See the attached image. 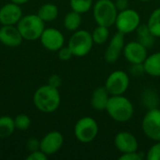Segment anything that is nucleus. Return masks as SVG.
<instances>
[{
	"label": "nucleus",
	"instance_id": "31",
	"mask_svg": "<svg viewBox=\"0 0 160 160\" xmlns=\"http://www.w3.org/2000/svg\"><path fill=\"white\" fill-rule=\"evenodd\" d=\"M26 148L30 153L37 151V150H39L40 149V141H38L35 138L29 139L26 142Z\"/></svg>",
	"mask_w": 160,
	"mask_h": 160
},
{
	"label": "nucleus",
	"instance_id": "26",
	"mask_svg": "<svg viewBox=\"0 0 160 160\" xmlns=\"http://www.w3.org/2000/svg\"><path fill=\"white\" fill-rule=\"evenodd\" d=\"M14 123H15V128L16 129H19L21 131H24L30 128L31 125V119L29 118L28 115L22 113L18 114L14 118Z\"/></svg>",
	"mask_w": 160,
	"mask_h": 160
},
{
	"label": "nucleus",
	"instance_id": "18",
	"mask_svg": "<svg viewBox=\"0 0 160 160\" xmlns=\"http://www.w3.org/2000/svg\"><path fill=\"white\" fill-rule=\"evenodd\" d=\"M142 65L144 73L152 77H160V52L147 55Z\"/></svg>",
	"mask_w": 160,
	"mask_h": 160
},
{
	"label": "nucleus",
	"instance_id": "28",
	"mask_svg": "<svg viewBox=\"0 0 160 160\" xmlns=\"http://www.w3.org/2000/svg\"><path fill=\"white\" fill-rule=\"evenodd\" d=\"M144 158V155L142 152H130V153H125L122 154L119 157V160H142Z\"/></svg>",
	"mask_w": 160,
	"mask_h": 160
},
{
	"label": "nucleus",
	"instance_id": "19",
	"mask_svg": "<svg viewBox=\"0 0 160 160\" xmlns=\"http://www.w3.org/2000/svg\"><path fill=\"white\" fill-rule=\"evenodd\" d=\"M37 14L44 22H49L57 19L59 15V9L56 5L52 3H47L42 5L38 8Z\"/></svg>",
	"mask_w": 160,
	"mask_h": 160
},
{
	"label": "nucleus",
	"instance_id": "23",
	"mask_svg": "<svg viewBox=\"0 0 160 160\" xmlns=\"http://www.w3.org/2000/svg\"><path fill=\"white\" fill-rule=\"evenodd\" d=\"M146 24L156 38H160V8L153 10Z\"/></svg>",
	"mask_w": 160,
	"mask_h": 160
},
{
	"label": "nucleus",
	"instance_id": "14",
	"mask_svg": "<svg viewBox=\"0 0 160 160\" xmlns=\"http://www.w3.org/2000/svg\"><path fill=\"white\" fill-rule=\"evenodd\" d=\"M22 17V10L21 5L10 2L0 8V23L2 25H15Z\"/></svg>",
	"mask_w": 160,
	"mask_h": 160
},
{
	"label": "nucleus",
	"instance_id": "2",
	"mask_svg": "<svg viewBox=\"0 0 160 160\" xmlns=\"http://www.w3.org/2000/svg\"><path fill=\"white\" fill-rule=\"evenodd\" d=\"M105 111L112 120L118 123L129 121L134 114L132 102L124 95L111 96Z\"/></svg>",
	"mask_w": 160,
	"mask_h": 160
},
{
	"label": "nucleus",
	"instance_id": "20",
	"mask_svg": "<svg viewBox=\"0 0 160 160\" xmlns=\"http://www.w3.org/2000/svg\"><path fill=\"white\" fill-rule=\"evenodd\" d=\"M137 35V40L142 43L147 49L151 48L156 41V37L151 33L147 24H140V26L135 31Z\"/></svg>",
	"mask_w": 160,
	"mask_h": 160
},
{
	"label": "nucleus",
	"instance_id": "27",
	"mask_svg": "<svg viewBox=\"0 0 160 160\" xmlns=\"http://www.w3.org/2000/svg\"><path fill=\"white\" fill-rule=\"evenodd\" d=\"M146 158L148 160H160V141L155 142V143L149 148Z\"/></svg>",
	"mask_w": 160,
	"mask_h": 160
},
{
	"label": "nucleus",
	"instance_id": "33",
	"mask_svg": "<svg viewBox=\"0 0 160 160\" xmlns=\"http://www.w3.org/2000/svg\"><path fill=\"white\" fill-rule=\"evenodd\" d=\"M49 84L54 86V87H57L59 88L61 83H62V79L59 75H56V74H53L52 76H50L49 78V82H48Z\"/></svg>",
	"mask_w": 160,
	"mask_h": 160
},
{
	"label": "nucleus",
	"instance_id": "13",
	"mask_svg": "<svg viewBox=\"0 0 160 160\" xmlns=\"http://www.w3.org/2000/svg\"><path fill=\"white\" fill-rule=\"evenodd\" d=\"M125 47V35L118 32L111 38L104 53V59L107 63H115L123 53Z\"/></svg>",
	"mask_w": 160,
	"mask_h": 160
},
{
	"label": "nucleus",
	"instance_id": "17",
	"mask_svg": "<svg viewBox=\"0 0 160 160\" xmlns=\"http://www.w3.org/2000/svg\"><path fill=\"white\" fill-rule=\"evenodd\" d=\"M110 97H111V95L108 92V90L106 89V87L99 86V87L96 88L92 93L91 99H90L91 106L96 111H99V112L105 111Z\"/></svg>",
	"mask_w": 160,
	"mask_h": 160
},
{
	"label": "nucleus",
	"instance_id": "35",
	"mask_svg": "<svg viewBox=\"0 0 160 160\" xmlns=\"http://www.w3.org/2000/svg\"><path fill=\"white\" fill-rule=\"evenodd\" d=\"M29 0H10V2H13L15 4H18V5H23L25 3H27Z\"/></svg>",
	"mask_w": 160,
	"mask_h": 160
},
{
	"label": "nucleus",
	"instance_id": "25",
	"mask_svg": "<svg viewBox=\"0 0 160 160\" xmlns=\"http://www.w3.org/2000/svg\"><path fill=\"white\" fill-rule=\"evenodd\" d=\"M94 0H69V6L71 10H74L80 14L88 12L93 7Z\"/></svg>",
	"mask_w": 160,
	"mask_h": 160
},
{
	"label": "nucleus",
	"instance_id": "30",
	"mask_svg": "<svg viewBox=\"0 0 160 160\" xmlns=\"http://www.w3.org/2000/svg\"><path fill=\"white\" fill-rule=\"evenodd\" d=\"M26 160H47L48 159V156L43 153L40 149L31 152L27 157H26Z\"/></svg>",
	"mask_w": 160,
	"mask_h": 160
},
{
	"label": "nucleus",
	"instance_id": "16",
	"mask_svg": "<svg viewBox=\"0 0 160 160\" xmlns=\"http://www.w3.org/2000/svg\"><path fill=\"white\" fill-rule=\"evenodd\" d=\"M23 38L15 25H2L0 28V42L10 48L18 47L22 44Z\"/></svg>",
	"mask_w": 160,
	"mask_h": 160
},
{
	"label": "nucleus",
	"instance_id": "29",
	"mask_svg": "<svg viewBox=\"0 0 160 160\" xmlns=\"http://www.w3.org/2000/svg\"><path fill=\"white\" fill-rule=\"evenodd\" d=\"M73 56V53L68 46H63L58 51V58L62 61H68Z\"/></svg>",
	"mask_w": 160,
	"mask_h": 160
},
{
	"label": "nucleus",
	"instance_id": "5",
	"mask_svg": "<svg viewBox=\"0 0 160 160\" xmlns=\"http://www.w3.org/2000/svg\"><path fill=\"white\" fill-rule=\"evenodd\" d=\"M94 45L92 34L87 30H76L70 37L68 46L71 50L73 56L84 57L87 55Z\"/></svg>",
	"mask_w": 160,
	"mask_h": 160
},
{
	"label": "nucleus",
	"instance_id": "8",
	"mask_svg": "<svg viewBox=\"0 0 160 160\" xmlns=\"http://www.w3.org/2000/svg\"><path fill=\"white\" fill-rule=\"evenodd\" d=\"M143 134L154 142L160 141V109L151 108L145 113L142 121Z\"/></svg>",
	"mask_w": 160,
	"mask_h": 160
},
{
	"label": "nucleus",
	"instance_id": "7",
	"mask_svg": "<svg viewBox=\"0 0 160 160\" xmlns=\"http://www.w3.org/2000/svg\"><path fill=\"white\" fill-rule=\"evenodd\" d=\"M115 26L118 32L128 35L135 32L141 24V15L133 8H126L118 11L115 21Z\"/></svg>",
	"mask_w": 160,
	"mask_h": 160
},
{
	"label": "nucleus",
	"instance_id": "12",
	"mask_svg": "<svg viewBox=\"0 0 160 160\" xmlns=\"http://www.w3.org/2000/svg\"><path fill=\"white\" fill-rule=\"evenodd\" d=\"M64 144V136L56 130L48 132L40 140V150L48 157L56 154Z\"/></svg>",
	"mask_w": 160,
	"mask_h": 160
},
{
	"label": "nucleus",
	"instance_id": "1",
	"mask_svg": "<svg viewBox=\"0 0 160 160\" xmlns=\"http://www.w3.org/2000/svg\"><path fill=\"white\" fill-rule=\"evenodd\" d=\"M33 103L37 110L44 113L55 112L61 104V96L57 87L45 84L38 87L33 95Z\"/></svg>",
	"mask_w": 160,
	"mask_h": 160
},
{
	"label": "nucleus",
	"instance_id": "6",
	"mask_svg": "<svg viewBox=\"0 0 160 160\" xmlns=\"http://www.w3.org/2000/svg\"><path fill=\"white\" fill-rule=\"evenodd\" d=\"M98 125L97 121L90 116H84L79 119L74 126V136L82 143L93 142L98 134Z\"/></svg>",
	"mask_w": 160,
	"mask_h": 160
},
{
	"label": "nucleus",
	"instance_id": "21",
	"mask_svg": "<svg viewBox=\"0 0 160 160\" xmlns=\"http://www.w3.org/2000/svg\"><path fill=\"white\" fill-rule=\"evenodd\" d=\"M15 129V123L12 117L8 115L0 116V139L10 137Z\"/></svg>",
	"mask_w": 160,
	"mask_h": 160
},
{
	"label": "nucleus",
	"instance_id": "11",
	"mask_svg": "<svg viewBox=\"0 0 160 160\" xmlns=\"http://www.w3.org/2000/svg\"><path fill=\"white\" fill-rule=\"evenodd\" d=\"M123 54L130 64H142L147 57V48L138 40L125 44Z\"/></svg>",
	"mask_w": 160,
	"mask_h": 160
},
{
	"label": "nucleus",
	"instance_id": "36",
	"mask_svg": "<svg viewBox=\"0 0 160 160\" xmlns=\"http://www.w3.org/2000/svg\"><path fill=\"white\" fill-rule=\"evenodd\" d=\"M142 2H149V1H152V0H140Z\"/></svg>",
	"mask_w": 160,
	"mask_h": 160
},
{
	"label": "nucleus",
	"instance_id": "22",
	"mask_svg": "<svg viewBox=\"0 0 160 160\" xmlns=\"http://www.w3.org/2000/svg\"><path fill=\"white\" fill-rule=\"evenodd\" d=\"M64 26L68 31L75 32L82 24V14L71 10L64 18Z\"/></svg>",
	"mask_w": 160,
	"mask_h": 160
},
{
	"label": "nucleus",
	"instance_id": "24",
	"mask_svg": "<svg viewBox=\"0 0 160 160\" xmlns=\"http://www.w3.org/2000/svg\"><path fill=\"white\" fill-rule=\"evenodd\" d=\"M91 34H92L94 43L101 45L107 42L110 37V30H109V27L107 26L98 25Z\"/></svg>",
	"mask_w": 160,
	"mask_h": 160
},
{
	"label": "nucleus",
	"instance_id": "32",
	"mask_svg": "<svg viewBox=\"0 0 160 160\" xmlns=\"http://www.w3.org/2000/svg\"><path fill=\"white\" fill-rule=\"evenodd\" d=\"M130 73L133 76H140L141 74L144 73V68L142 64H130Z\"/></svg>",
	"mask_w": 160,
	"mask_h": 160
},
{
	"label": "nucleus",
	"instance_id": "4",
	"mask_svg": "<svg viewBox=\"0 0 160 160\" xmlns=\"http://www.w3.org/2000/svg\"><path fill=\"white\" fill-rule=\"evenodd\" d=\"M118 9L112 0H98L93 6V16L98 25H114Z\"/></svg>",
	"mask_w": 160,
	"mask_h": 160
},
{
	"label": "nucleus",
	"instance_id": "3",
	"mask_svg": "<svg viewBox=\"0 0 160 160\" xmlns=\"http://www.w3.org/2000/svg\"><path fill=\"white\" fill-rule=\"evenodd\" d=\"M16 26L23 39L34 41L39 39L45 29V22L38 14H27L21 18Z\"/></svg>",
	"mask_w": 160,
	"mask_h": 160
},
{
	"label": "nucleus",
	"instance_id": "15",
	"mask_svg": "<svg viewBox=\"0 0 160 160\" xmlns=\"http://www.w3.org/2000/svg\"><path fill=\"white\" fill-rule=\"evenodd\" d=\"M114 145L122 154L138 151L139 142L137 138L130 132L121 131L114 137Z\"/></svg>",
	"mask_w": 160,
	"mask_h": 160
},
{
	"label": "nucleus",
	"instance_id": "10",
	"mask_svg": "<svg viewBox=\"0 0 160 160\" xmlns=\"http://www.w3.org/2000/svg\"><path fill=\"white\" fill-rule=\"evenodd\" d=\"M39 41L41 45L50 52H58L65 44L63 33L56 28H45L42 32Z\"/></svg>",
	"mask_w": 160,
	"mask_h": 160
},
{
	"label": "nucleus",
	"instance_id": "9",
	"mask_svg": "<svg viewBox=\"0 0 160 160\" xmlns=\"http://www.w3.org/2000/svg\"><path fill=\"white\" fill-rule=\"evenodd\" d=\"M129 84V75L126 71L120 69L112 72L105 82V87L111 96L124 95L128 89Z\"/></svg>",
	"mask_w": 160,
	"mask_h": 160
},
{
	"label": "nucleus",
	"instance_id": "34",
	"mask_svg": "<svg viewBox=\"0 0 160 160\" xmlns=\"http://www.w3.org/2000/svg\"><path fill=\"white\" fill-rule=\"evenodd\" d=\"M114 4L116 6V8L118 9V11L128 8V0H115Z\"/></svg>",
	"mask_w": 160,
	"mask_h": 160
}]
</instances>
